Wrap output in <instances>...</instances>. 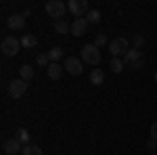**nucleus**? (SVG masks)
Returning <instances> with one entry per match:
<instances>
[{
  "label": "nucleus",
  "instance_id": "f257e3e1",
  "mask_svg": "<svg viewBox=\"0 0 157 155\" xmlns=\"http://www.w3.org/2000/svg\"><path fill=\"white\" fill-rule=\"evenodd\" d=\"M19 48H21V40H17L15 36H6L0 44V50H2L4 57H17Z\"/></svg>",
  "mask_w": 157,
  "mask_h": 155
},
{
  "label": "nucleus",
  "instance_id": "f03ea898",
  "mask_svg": "<svg viewBox=\"0 0 157 155\" xmlns=\"http://www.w3.org/2000/svg\"><path fill=\"white\" fill-rule=\"evenodd\" d=\"M124 63L130 67V69H140L145 65V55L138 50V48H130L124 57Z\"/></svg>",
  "mask_w": 157,
  "mask_h": 155
},
{
  "label": "nucleus",
  "instance_id": "7ed1b4c3",
  "mask_svg": "<svg viewBox=\"0 0 157 155\" xmlns=\"http://www.w3.org/2000/svg\"><path fill=\"white\" fill-rule=\"evenodd\" d=\"M80 55H82V61L88 63V65H98L101 63V52H98V48L94 44H84Z\"/></svg>",
  "mask_w": 157,
  "mask_h": 155
},
{
  "label": "nucleus",
  "instance_id": "20e7f679",
  "mask_svg": "<svg viewBox=\"0 0 157 155\" xmlns=\"http://www.w3.org/2000/svg\"><path fill=\"white\" fill-rule=\"evenodd\" d=\"M130 50L128 46V40L126 38H115V40H111L109 42V52H111V59H120L121 55L126 57V52Z\"/></svg>",
  "mask_w": 157,
  "mask_h": 155
},
{
  "label": "nucleus",
  "instance_id": "39448f33",
  "mask_svg": "<svg viewBox=\"0 0 157 155\" xmlns=\"http://www.w3.org/2000/svg\"><path fill=\"white\" fill-rule=\"evenodd\" d=\"M67 11H71L75 19H80V17H86V15L90 13L88 0H69V2H67Z\"/></svg>",
  "mask_w": 157,
  "mask_h": 155
},
{
  "label": "nucleus",
  "instance_id": "423d86ee",
  "mask_svg": "<svg viewBox=\"0 0 157 155\" xmlns=\"http://www.w3.org/2000/svg\"><path fill=\"white\" fill-rule=\"evenodd\" d=\"M46 13L50 17H55V21H61L63 15L67 13V4H63L61 0H48L46 2Z\"/></svg>",
  "mask_w": 157,
  "mask_h": 155
},
{
  "label": "nucleus",
  "instance_id": "0eeeda50",
  "mask_svg": "<svg viewBox=\"0 0 157 155\" xmlns=\"http://www.w3.org/2000/svg\"><path fill=\"white\" fill-rule=\"evenodd\" d=\"M27 84L25 80H21V78H17V80H13L11 84H9V95L13 96V99H21V96L27 92Z\"/></svg>",
  "mask_w": 157,
  "mask_h": 155
},
{
  "label": "nucleus",
  "instance_id": "6e6552de",
  "mask_svg": "<svg viewBox=\"0 0 157 155\" xmlns=\"http://www.w3.org/2000/svg\"><path fill=\"white\" fill-rule=\"evenodd\" d=\"M82 63H84V61H80L78 57H67L65 63H63V67H65V72L69 73V76H80L82 69H84Z\"/></svg>",
  "mask_w": 157,
  "mask_h": 155
},
{
  "label": "nucleus",
  "instance_id": "1a4fd4ad",
  "mask_svg": "<svg viewBox=\"0 0 157 155\" xmlns=\"http://www.w3.org/2000/svg\"><path fill=\"white\" fill-rule=\"evenodd\" d=\"M6 25L11 27L13 32H19V29H25V17H23V13H13L11 17L6 19Z\"/></svg>",
  "mask_w": 157,
  "mask_h": 155
},
{
  "label": "nucleus",
  "instance_id": "9d476101",
  "mask_svg": "<svg viewBox=\"0 0 157 155\" xmlns=\"http://www.w3.org/2000/svg\"><path fill=\"white\" fill-rule=\"evenodd\" d=\"M88 19L86 17H80V19H73V23H71V34L73 36H86V32H88Z\"/></svg>",
  "mask_w": 157,
  "mask_h": 155
},
{
  "label": "nucleus",
  "instance_id": "9b49d317",
  "mask_svg": "<svg viewBox=\"0 0 157 155\" xmlns=\"http://www.w3.org/2000/svg\"><path fill=\"white\" fill-rule=\"evenodd\" d=\"M21 145H23V143L15 136V138H11V141H6V143H4V153H6V155L21 153V151H23V147H21Z\"/></svg>",
  "mask_w": 157,
  "mask_h": 155
},
{
  "label": "nucleus",
  "instance_id": "f8f14e48",
  "mask_svg": "<svg viewBox=\"0 0 157 155\" xmlns=\"http://www.w3.org/2000/svg\"><path fill=\"white\" fill-rule=\"evenodd\" d=\"M63 69H65V67H63L61 63H50L48 67H46V73H48L50 80H59L61 73H63Z\"/></svg>",
  "mask_w": 157,
  "mask_h": 155
},
{
  "label": "nucleus",
  "instance_id": "ddd939ff",
  "mask_svg": "<svg viewBox=\"0 0 157 155\" xmlns=\"http://www.w3.org/2000/svg\"><path fill=\"white\" fill-rule=\"evenodd\" d=\"M90 82L94 84V86H101V84L105 82V73H103V69L94 67V69L90 72Z\"/></svg>",
  "mask_w": 157,
  "mask_h": 155
},
{
  "label": "nucleus",
  "instance_id": "4468645a",
  "mask_svg": "<svg viewBox=\"0 0 157 155\" xmlns=\"http://www.w3.org/2000/svg\"><path fill=\"white\" fill-rule=\"evenodd\" d=\"M21 46H25V48H36L38 46V38L34 36V34H23V38H21Z\"/></svg>",
  "mask_w": 157,
  "mask_h": 155
},
{
  "label": "nucleus",
  "instance_id": "2eb2a0df",
  "mask_svg": "<svg viewBox=\"0 0 157 155\" xmlns=\"http://www.w3.org/2000/svg\"><path fill=\"white\" fill-rule=\"evenodd\" d=\"M19 76H21V80H25V82L34 80V67H29V65H21V67H19Z\"/></svg>",
  "mask_w": 157,
  "mask_h": 155
},
{
  "label": "nucleus",
  "instance_id": "dca6fc26",
  "mask_svg": "<svg viewBox=\"0 0 157 155\" xmlns=\"http://www.w3.org/2000/svg\"><path fill=\"white\" fill-rule=\"evenodd\" d=\"M55 32L61 34V36H65L67 32H71V25H67L65 19H61V21H55Z\"/></svg>",
  "mask_w": 157,
  "mask_h": 155
},
{
  "label": "nucleus",
  "instance_id": "f3484780",
  "mask_svg": "<svg viewBox=\"0 0 157 155\" xmlns=\"http://www.w3.org/2000/svg\"><path fill=\"white\" fill-rule=\"evenodd\" d=\"M21 155H44V153H42V149L38 145H25Z\"/></svg>",
  "mask_w": 157,
  "mask_h": 155
},
{
  "label": "nucleus",
  "instance_id": "a211bd4d",
  "mask_svg": "<svg viewBox=\"0 0 157 155\" xmlns=\"http://www.w3.org/2000/svg\"><path fill=\"white\" fill-rule=\"evenodd\" d=\"M111 72L113 73H121L124 72V67H126V63H124V59H111Z\"/></svg>",
  "mask_w": 157,
  "mask_h": 155
},
{
  "label": "nucleus",
  "instance_id": "6ab92c4d",
  "mask_svg": "<svg viewBox=\"0 0 157 155\" xmlns=\"http://www.w3.org/2000/svg\"><path fill=\"white\" fill-rule=\"evenodd\" d=\"M48 57H50V61H52V63H59V59L63 57V48H61V46L50 48V50H48Z\"/></svg>",
  "mask_w": 157,
  "mask_h": 155
},
{
  "label": "nucleus",
  "instance_id": "aec40b11",
  "mask_svg": "<svg viewBox=\"0 0 157 155\" xmlns=\"http://www.w3.org/2000/svg\"><path fill=\"white\" fill-rule=\"evenodd\" d=\"M36 63H38V65H40V67H48V65H50V63H52V61H50L48 52H40V55H38V57H36Z\"/></svg>",
  "mask_w": 157,
  "mask_h": 155
},
{
  "label": "nucleus",
  "instance_id": "412c9836",
  "mask_svg": "<svg viewBox=\"0 0 157 155\" xmlns=\"http://www.w3.org/2000/svg\"><path fill=\"white\" fill-rule=\"evenodd\" d=\"M86 19H88V23H101V11L90 9V13L86 15Z\"/></svg>",
  "mask_w": 157,
  "mask_h": 155
},
{
  "label": "nucleus",
  "instance_id": "4be33fe9",
  "mask_svg": "<svg viewBox=\"0 0 157 155\" xmlns=\"http://www.w3.org/2000/svg\"><path fill=\"white\" fill-rule=\"evenodd\" d=\"M17 138L23 145H29V132L25 130V128H19V130H17Z\"/></svg>",
  "mask_w": 157,
  "mask_h": 155
},
{
  "label": "nucleus",
  "instance_id": "5701e85b",
  "mask_svg": "<svg viewBox=\"0 0 157 155\" xmlns=\"http://www.w3.org/2000/svg\"><path fill=\"white\" fill-rule=\"evenodd\" d=\"M107 42H109V40H107V36H105V34H98V36L94 38V42H92V44H94L97 48H101V46H105Z\"/></svg>",
  "mask_w": 157,
  "mask_h": 155
},
{
  "label": "nucleus",
  "instance_id": "b1692460",
  "mask_svg": "<svg viewBox=\"0 0 157 155\" xmlns=\"http://www.w3.org/2000/svg\"><path fill=\"white\" fill-rule=\"evenodd\" d=\"M143 44H145V36H143V34H136V36H134V48H138V50H140Z\"/></svg>",
  "mask_w": 157,
  "mask_h": 155
},
{
  "label": "nucleus",
  "instance_id": "393cba45",
  "mask_svg": "<svg viewBox=\"0 0 157 155\" xmlns=\"http://www.w3.org/2000/svg\"><path fill=\"white\" fill-rule=\"evenodd\" d=\"M147 149H149V151H155V149H157V141H155V138L149 136V141H147Z\"/></svg>",
  "mask_w": 157,
  "mask_h": 155
},
{
  "label": "nucleus",
  "instance_id": "a878e982",
  "mask_svg": "<svg viewBox=\"0 0 157 155\" xmlns=\"http://www.w3.org/2000/svg\"><path fill=\"white\" fill-rule=\"evenodd\" d=\"M149 136L157 141V122H153V126H151V134H149Z\"/></svg>",
  "mask_w": 157,
  "mask_h": 155
},
{
  "label": "nucleus",
  "instance_id": "bb28decb",
  "mask_svg": "<svg viewBox=\"0 0 157 155\" xmlns=\"http://www.w3.org/2000/svg\"><path fill=\"white\" fill-rule=\"evenodd\" d=\"M153 78H155V84H157V72H155V76H153Z\"/></svg>",
  "mask_w": 157,
  "mask_h": 155
}]
</instances>
